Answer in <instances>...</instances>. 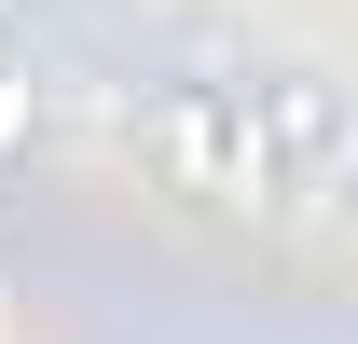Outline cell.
Instances as JSON below:
<instances>
[{
  "label": "cell",
  "instance_id": "7a4b0ae2",
  "mask_svg": "<svg viewBox=\"0 0 358 344\" xmlns=\"http://www.w3.org/2000/svg\"><path fill=\"white\" fill-rule=\"evenodd\" d=\"M234 110H248V138L275 152V179H331L358 152V96L317 69V55H262V69H234Z\"/></svg>",
  "mask_w": 358,
  "mask_h": 344
},
{
  "label": "cell",
  "instance_id": "277c9868",
  "mask_svg": "<svg viewBox=\"0 0 358 344\" xmlns=\"http://www.w3.org/2000/svg\"><path fill=\"white\" fill-rule=\"evenodd\" d=\"M331 207H345V220H358V152H345V166H331Z\"/></svg>",
  "mask_w": 358,
  "mask_h": 344
},
{
  "label": "cell",
  "instance_id": "3957f363",
  "mask_svg": "<svg viewBox=\"0 0 358 344\" xmlns=\"http://www.w3.org/2000/svg\"><path fill=\"white\" fill-rule=\"evenodd\" d=\"M42 138V110H28V83H0V152H28Z\"/></svg>",
  "mask_w": 358,
  "mask_h": 344
},
{
  "label": "cell",
  "instance_id": "6da1fadb",
  "mask_svg": "<svg viewBox=\"0 0 358 344\" xmlns=\"http://www.w3.org/2000/svg\"><path fill=\"white\" fill-rule=\"evenodd\" d=\"M138 138H152L166 193H193V207H275V193H289L275 152L248 138V110H234V83H166L138 110Z\"/></svg>",
  "mask_w": 358,
  "mask_h": 344
},
{
  "label": "cell",
  "instance_id": "5b68a950",
  "mask_svg": "<svg viewBox=\"0 0 358 344\" xmlns=\"http://www.w3.org/2000/svg\"><path fill=\"white\" fill-rule=\"evenodd\" d=\"M14 14H28V0H0V28H14Z\"/></svg>",
  "mask_w": 358,
  "mask_h": 344
}]
</instances>
